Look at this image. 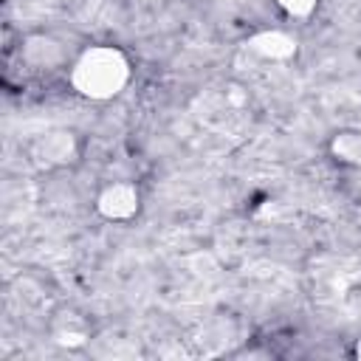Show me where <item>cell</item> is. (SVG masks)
<instances>
[{
  "instance_id": "6da1fadb",
  "label": "cell",
  "mask_w": 361,
  "mask_h": 361,
  "mask_svg": "<svg viewBox=\"0 0 361 361\" xmlns=\"http://www.w3.org/2000/svg\"><path fill=\"white\" fill-rule=\"evenodd\" d=\"M133 76L130 59L116 45H90L71 62V87L90 99V102H107L116 99Z\"/></svg>"
},
{
  "instance_id": "7a4b0ae2",
  "label": "cell",
  "mask_w": 361,
  "mask_h": 361,
  "mask_svg": "<svg viewBox=\"0 0 361 361\" xmlns=\"http://www.w3.org/2000/svg\"><path fill=\"white\" fill-rule=\"evenodd\" d=\"M138 203H141L138 186L130 180H116V183L104 186L96 197V209L107 220H130L138 212Z\"/></svg>"
},
{
  "instance_id": "3957f363",
  "label": "cell",
  "mask_w": 361,
  "mask_h": 361,
  "mask_svg": "<svg viewBox=\"0 0 361 361\" xmlns=\"http://www.w3.org/2000/svg\"><path fill=\"white\" fill-rule=\"evenodd\" d=\"M31 152L39 164L45 166H65L76 158V147H73V135L71 133H42L34 138Z\"/></svg>"
},
{
  "instance_id": "277c9868",
  "label": "cell",
  "mask_w": 361,
  "mask_h": 361,
  "mask_svg": "<svg viewBox=\"0 0 361 361\" xmlns=\"http://www.w3.org/2000/svg\"><path fill=\"white\" fill-rule=\"evenodd\" d=\"M333 158L344 166L361 169V133H338L330 144Z\"/></svg>"
},
{
  "instance_id": "5b68a950",
  "label": "cell",
  "mask_w": 361,
  "mask_h": 361,
  "mask_svg": "<svg viewBox=\"0 0 361 361\" xmlns=\"http://www.w3.org/2000/svg\"><path fill=\"white\" fill-rule=\"evenodd\" d=\"M276 6L288 14V17H296V20H305L316 11L319 0H276Z\"/></svg>"
}]
</instances>
